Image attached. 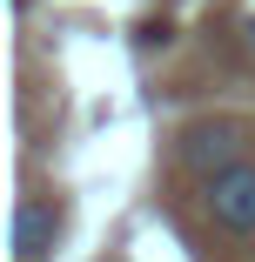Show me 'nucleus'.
<instances>
[{"label": "nucleus", "instance_id": "nucleus-1", "mask_svg": "<svg viewBox=\"0 0 255 262\" xmlns=\"http://www.w3.org/2000/svg\"><path fill=\"white\" fill-rule=\"evenodd\" d=\"M175 148H181V162H188V168H201V175L215 182L222 168L242 162V128H235V121H195V128H181Z\"/></svg>", "mask_w": 255, "mask_h": 262}, {"label": "nucleus", "instance_id": "nucleus-2", "mask_svg": "<svg viewBox=\"0 0 255 262\" xmlns=\"http://www.w3.org/2000/svg\"><path fill=\"white\" fill-rule=\"evenodd\" d=\"M208 215L222 222V229H235V235H248L255 229V162H235V168H222L215 182H208Z\"/></svg>", "mask_w": 255, "mask_h": 262}, {"label": "nucleus", "instance_id": "nucleus-3", "mask_svg": "<svg viewBox=\"0 0 255 262\" xmlns=\"http://www.w3.org/2000/svg\"><path fill=\"white\" fill-rule=\"evenodd\" d=\"M54 235H61L54 202H20L14 208V255L20 262H47V255H54Z\"/></svg>", "mask_w": 255, "mask_h": 262}, {"label": "nucleus", "instance_id": "nucleus-4", "mask_svg": "<svg viewBox=\"0 0 255 262\" xmlns=\"http://www.w3.org/2000/svg\"><path fill=\"white\" fill-rule=\"evenodd\" d=\"M248 40H255V20H248Z\"/></svg>", "mask_w": 255, "mask_h": 262}]
</instances>
